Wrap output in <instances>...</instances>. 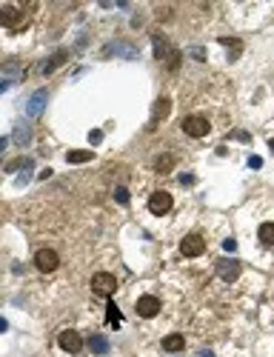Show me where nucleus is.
<instances>
[{"instance_id":"nucleus-1","label":"nucleus","mask_w":274,"mask_h":357,"mask_svg":"<svg viewBox=\"0 0 274 357\" xmlns=\"http://www.w3.org/2000/svg\"><path fill=\"white\" fill-rule=\"evenodd\" d=\"M91 291L100 294V297L114 294V291H117V277L109 275V272H97V275L91 277Z\"/></svg>"},{"instance_id":"nucleus-22","label":"nucleus","mask_w":274,"mask_h":357,"mask_svg":"<svg viewBox=\"0 0 274 357\" xmlns=\"http://www.w3.org/2000/svg\"><path fill=\"white\" fill-rule=\"evenodd\" d=\"M114 200H117V203H129V189H126V186H117V189H114Z\"/></svg>"},{"instance_id":"nucleus-31","label":"nucleus","mask_w":274,"mask_h":357,"mask_svg":"<svg viewBox=\"0 0 274 357\" xmlns=\"http://www.w3.org/2000/svg\"><path fill=\"white\" fill-rule=\"evenodd\" d=\"M197 357H214V352H208V349H203V352H200Z\"/></svg>"},{"instance_id":"nucleus-18","label":"nucleus","mask_w":274,"mask_h":357,"mask_svg":"<svg viewBox=\"0 0 274 357\" xmlns=\"http://www.w3.org/2000/svg\"><path fill=\"white\" fill-rule=\"evenodd\" d=\"M106 320H109V326H112V329H120V323H123V314H120V309H117L114 303H109V306H106Z\"/></svg>"},{"instance_id":"nucleus-5","label":"nucleus","mask_w":274,"mask_h":357,"mask_svg":"<svg viewBox=\"0 0 274 357\" xmlns=\"http://www.w3.org/2000/svg\"><path fill=\"white\" fill-rule=\"evenodd\" d=\"M171 206H174V200H171L169 192H154V195L148 197V212L157 214V217H163L166 212H171Z\"/></svg>"},{"instance_id":"nucleus-10","label":"nucleus","mask_w":274,"mask_h":357,"mask_svg":"<svg viewBox=\"0 0 274 357\" xmlns=\"http://www.w3.org/2000/svg\"><path fill=\"white\" fill-rule=\"evenodd\" d=\"M11 143H14V146H29V143H32V126H29L26 120H17V123H14Z\"/></svg>"},{"instance_id":"nucleus-29","label":"nucleus","mask_w":274,"mask_h":357,"mask_svg":"<svg viewBox=\"0 0 274 357\" xmlns=\"http://www.w3.org/2000/svg\"><path fill=\"white\" fill-rule=\"evenodd\" d=\"M0 332H9V320L6 317H0Z\"/></svg>"},{"instance_id":"nucleus-11","label":"nucleus","mask_w":274,"mask_h":357,"mask_svg":"<svg viewBox=\"0 0 274 357\" xmlns=\"http://www.w3.org/2000/svg\"><path fill=\"white\" fill-rule=\"evenodd\" d=\"M169 112H171V100L169 97H157L154 106H151V126H157L160 120H166Z\"/></svg>"},{"instance_id":"nucleus-7","label":"nucleus","mask_w":274,"mask_h":357,"mask_svg":"<svg viewBox=\"0 0 274 357\" xmlns=\"http://www.w3.org/2000/svg\"><path fill=\"white\" fill-rule=\"evenodd\" d=\"M46 103H49V92H46V89H37V92L26 100V117H40Z\"/></svg>"},{"instance_id":"nucleus-6","label":"nucleus","mask_w":274,"mask_h":357,"mask_svg":"<svg viewBox=\"0 0 274 357\" xmlns=\"http://www.w3.org/2000/svg\"><path fill=\"white\" fill-rule=\"evenodd\" d=\"M34 266H37L43 275H49V272H55L57 266H60V257H57L55 249H40V252L34 254Z\"/></svg>"},{"instance_id":"nucleus-28","label":"nucleus","mask_w":274,"mask_h":357,"mask_svg":"<svg viewBox=\"0 0 274 357\" xmlns=\"http://www.w3.org/2000/svg\"><path fill=\"white\" fill-rule=\"evenodd\" d=\"M9 143H11V138H0V154H3V149H6Z\"/></svg>"},{"instance_id":"nucleus-32","label":"nucleus","mask_w":274,"mask_h":357,"mask_svg":"<svg viewBox=\"0 0 274 357\" xmlns=\"http://www.w3.org/2000/svg\"><path fill=\"white\" fill-rule=\"evenodd\" d=\"M269 146H272V151H274V140H269Z\"/></svg>"},{"instance_id":"nucleus-20","label":"nucleus","mask_w":274,"mask_h":357,"mask_svg":"<svg viewBox=\"0 0 274 357\" xmlns=\"http://www.w3.org/2000/svg\"><path fill=\"white\" fill-rule=\"evenodd\" d=\"M89 349L94 352V355H106V352H109V340H106L103 334H94V337L89 340Z\"/></svg>"},{"instance_id":"nucleus-19","label":"nucleus","mask_w":274,"mask_h":357,"mask_svg":"<svg viewBox=\"0 0 274 357\" xmlns=\"http://www.w3.org/2000/svg\"><path fill=\"white\" fill-rule=\"evenodd\" d=\"M66 160L68 163H89V160H94V154L91 151H86V149H71L66 154Z\"/></svg>"},{"instance_id":"nucleus-26","label":"nucleus","mask_w":274,"mask_h":357,"mask_svg":"<svg viewBox=\"0 0 274 357\" xmlns=\"http://www.w3.org/2000/svg\"><path fill=\"white\" fill-rule=\"evenodd\" d=\"M180 183L183 186H192L194 183V174H180Z\"/></svg>"},{"instance_id":"nucleus-13","label":"nucleus","mask_w":274,"mask_h":357,"mask_svg":"<svg viewBox=\"0 0 274 357\" xmlns=\"http://www.w3.org/2000/svg\"><path fill=\"white\" fill-rule=\"evenodd\" d=\"M0 23H3V26H11V29H14L17 23H23L20 9H14V6H3V9H0Z\"/></svg>"},{"instance_id":"nucleus-4","label":"nucleus","mask_w":274,"mask_h":357,"mask_svg":"<svg viewBox=\"0 0 274 357\" xmlns=\"http://www.w3.org/2000/svg\"><path fill=\"white\" fill-rule=\"evenodd\" d=\"M206 252V240L203 234H186L180 243V254L183 257H200Z\"/></svg>"},{"instance_id":"nucleus-12","label":"nucleus","mask_w":274,"mask_h":357,"mask_svg":"<svg viewBox=\"0 0 274 357\" xmlns=\"http://www.w3.org/2000/svg\"><path fill=\"white\" fill-rule=\"evenodd\" d=\"M183 349H186V337H183V334H166V337H163V352L177 355Z\"/></svg>"},{"instance_id":"nucleus-30","label":"nucleus","mask_w":274,"mask_h":357,"mask_svg":"<svg viewBox=\"0 0 274 357\" xmlns=\"http://www.w3.org/2000/svg\"><path fill=\"white\" fill-rule=\"evenodd\" d=\"M9 86H11V80H0V94L6 92V89H9Z\"/></svg>"},{"instance_id":"nucleus-16","label":"nucleus","mask_w":274,"mask_h":357,"mask_svg":"<svg viewBox=\"0 0 274 357\" xmlns=\"http://www.w3.org/2000/svg\"><path fill=\"white\" fill-rule=\"evenodd\" d=\"M223 46H228V60H237L243 52V40L237 37H223Z\"/></svg>"},{"instance_id":"nucleus-25","label":"nucleus","mask_w":274,"mask_h":357,"mask_svg":"<svg viewBox=\"0 0 274 357\" xmlns=\"http://www.w3.org/2000/svg\"><path fill=\"white\" fill-rule=\"evenodd\" d=\"M223 249H226V252H237V240H231V237L223 240Z\"/></svg>"},{"instance_id":"nucleus-3","label":"nucleus","mask_w":274,"mask_h":357,"mask_svg":"<svg viewBox=\"0 0 274 357\" xmlns=\"http://www.w3.org/2000/svg\"><path fill=\"white\" fill-rule=\"evenodd\" d=\"M214 272H217V277H220V280L234 283L243 269H240V263L234 260V257H220V260H217V266H214Z\"/></svg>"},{"instance_id":"nucleus-2","label":"nucleus","mask_w":274,"mask_h":357,"mask_svg":"<svg viewBox=\"0 0 274 357\" xmlns=\"http://www.w3.org/2000/svg\"><path fill=\"white\" fill-rule=\"evenodd\" d=\"M208 129H211V123H208V117H203V115H192V117L183 120V132H186L189 138H206Z\"/></svg>"},{"instance_id":"nucleus-9","label":"nucleus","mask_w":274,"mask_h":357,"mask_svg":"<svg viewBox=\"0 0 274 357\" xmlns=\"http://www.w3.org/2000/svg\"><path fill=\"white\" fill-rule=\"evenodd\" d=\"M160 311V300L154 294H143V297L137 300V314L140 317H154Z\"/></svg>"},{"instance_id":"nucleus-17","label":"nucleus","mask_w":274,"mask_h":357,"mask_svg":"<svg viewBox=\"0 0 274 357\" xmlns=\"http://www.w3.org/2000/svg\"><path fill=\"white\" fill-rule=\"evenodd\" d=\"M257 237H260L263 246H274V223H263L257 229Z\"/></svg>"},{"instance_id":"nucleus-14","label":"nucleus","mask_w":274,"mask_h":357,"mask_svg":"<svg viewBox=\"0 0 274 357\" xmlns=\"http://www.w3.org/2000/svg\"><path fill=\"white\" fill-rule=\"evenodd\" d=\"M66 58H68L66 52H57L55 58H49V60L43 63V66H40V71H43V74H52V71H55L57 66H60V63H66Z\"/></svg>"},{"instance_id":"nucleus-24","label":"nucleus","mask_w":274,"mask_h":357,"mask_svg":"<svg viewBox=\"0 0 274 357\" xmlns=\"http://www.w3.org/2000/svg\"><path fill=\"white\" fill-rule=\"evenodd\" d=\"M260 166H263V157L251 154V157H249V169H260Z\"/></svg>"},{"instance_id":"nucleus-21","label":"nucleus","mask_w":274,"mask_h":357,"mask_svg":"<svg viewBox=\"0 0 274 357\" xmlns=\"http://www.w3.org/2000/svg\"><path fill=\"white\" fill-rule=\"evenodd\" d=\"M32 166H34L32 160H14V163H11V166H6V172H17V169H26V172H29Z\"/></svg>"},{"instance_id":"nucleus-8","label":"nucleus","mask_w":274,"mask_h":357,"mask_svg":"<svg viewBox=\"0 0 274 357\" xmlns=\"http://www.w3.org/2000/svg\"><path fill=\"white\" fill-rule=\"evenodd\" d=\"M57 343H60V349H63V352H68V355H77L80 349H83V337H80L74 329H66V332H60Z\"/></svg>"},{"instance_id":"nucleus-23","label":"nucleus","mask_w":274,"mask_h":357,"mask_svg":"<svg viewBox=\"0 0 274 357\" xmlns=\"http://www.w3.org/2000/svg\"><path fill=\"white\" fill-rule=\"evenodd\" d=\"M100 140H103V132H100V129H91V132H89V143H94V146H97Z\"/></svg>"},{"instance_id":"nucleus-15","label":"nucleus","mask_w":274,"mask_h":357,"mask_svg":"<svg viewBox=\"0 0 274 357\" xmlns=\"http://www.w3.org/2000/svg\"><path fill=\"white\" fill-rule=\"evenodd\" d=\"M171 169H174V154H160L157 160H154V172L169 174Z\"/></svg>"},{"instance_id":"nucleus-27","label":"nucleus","mask_w":274,"mask_h":357,"mask_svg":"<svg viewBox=\"0 0 274 357\" xmlns=\"http://www.w3.org/2000/svg\"><path fill=\"white\" fill-rule=\"evenodd\" d=\"M228 138H237V140H243V143H246V140H249V135H246V132H231Z\"/></svg>"}]
</instances>
